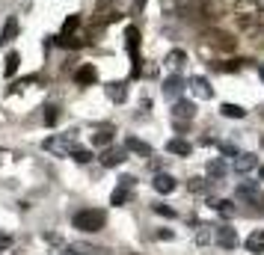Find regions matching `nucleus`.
<instances>
[{
  "mask_svg": "<svg viewBox=\"0 0 264 255\" xmlns=\"http://www.w3.org/2000/svg\"><path fill=\"white\" fill-rule=\"evenodd\" d=\"M208 39H214V45H217V48H223V51H231V48H234V39H231V36H226V33H211V36H208Z\"/></svg>",
  "mask_w": 264,
  "mask_h": 255,
  "instance_id": "24",
  "label": "nucleus"
},
{
  "mask_svg": "<svg viewBox=\"0 0 264 255\" xmlns=\"http://www.w3.org/2000/svg\"><path fill=\"white\" fill-rule=\"evenodd\" d=\"M234 196L237 199H249V202H258V181H243V184H237L234 187Z\"/></svg>",
  "mask_w": 264,
  "mask_h": 255,
  "instance_id": "9",
  "label": "nucleus"
},
{
  "mask_svg": "<svg viewBox=\"0 0 264 255\" xmlns=\"http://www.w3.org/2000/svg\"><path fill=\"white\" fill-rule=\"evenodd\" d=\"M74 160H77V163H89V160H92V152H86V149H77V152H74Z\"/></svg>",
  "mask_w": 264,
  "mask_h": 255,
  "instance_id": "30",
  "label": "nucleus"
},
{
  "mask_svg": "<svg viewBox=\"0 0 264 255\" xmlns=\"http://www.w3.org/2000/svg\"><path fill=\"white\" fill-rule=\"evenodd\" d=\"M152 184H155V190H158V193H164V196H166V193H172V190H175V178H172V175H164V172H158Z\"/></svg>",
  "mask_w": 264,
  "mask_h": 255,
  "instance_id": "17",
  "label": "nucleus"
},
{
  "mask_svg": "<svg viewBox=\"0 0 264 255\" xmlns=\"http://www.w3.org/2000/svg\"><path fill=\"white\" fill-rule=\"evenodd\" d=\"M220 149H223V155H226V158H237V155H240V152H237V146H231V143H223Z\"/></svg>",
  "mask_w": 264,
  "mask_h": 255,
  "instance_id": "31",
  "label": "nucleus"
},
{
  "mask_svg": "<svg viewBox=\"0 0 264 255\" xmlns=\"http://www.w3.org/2000/svg\"><path fill=\"white\" fill-rule=\"evenodd\" d=\"M119 184H122V187H128V190H131V187H134V178H131V175H122V178H119Z\"/></svg>",
  "mask_w": 264,
  "mask_h": 255,
  "instance_id": "36",
  "label": "nucleus"
},
{
  "mask_svg": "<svg viewBox=\"0 0 264 255\" xmlns=\"http://www.w3.org/2000/svg\"><path fill=\"white\" fill-rule=\"evenodd\" d=\"M42 149L51 152V155H57V158H68V155L77 152V143H74V137L60 134V137H48V140L42 143Z\"/></svg>",
  "mask_w": 264,
  "mask_h": 255,
  "instance_id": "3",
  "label": "nucleus"
},
{
  "mask_svg": "<svg viewBox=\"0 0 264 255\" xmlns=\"http://www.w3.org/2000/svg\"><path fill=\"white\" fill-rule=\"evenodd\" d=\"M155 214H161V217H175V211H172L169 205H164V202H158V205H155Z\"/></svg>",
  "mask_w": 264,
  "mask_h": 255,
  "instance_id": "28",
  "label": "nucleus"
},
{
  "mask_svg": "<svg viewBox=\"0 0 264 255\" xmlns=\"http://www.w3.org/2000/svg\"><path fill=\"white\" fill-rule=\"evenodd\" d=\"M166 149H169L172 155H181V158H187V155L193 152V146H190L187 140H181V137H175V140H169V143H166Z\"/></svg>",
  "mask_w": 264,
  "mask_h": 255,
  "instance_id": "18",
  "label": "nucleus"
},
{
  "mask_svg": "<svg viewBox=\"0 0 264 255\" xmlns=\"http://www.w3.org/2000/svg\"><path fill=\"white\" fill-rule=\"evenodd\" d=\"M66 255H107V252L98 249V246H89V243H71L66 249Z\"/></svg>",
  "mask_w": 264,
  "mask_h": 255,
  "instance_id": "19",
  "label": "nucleus"
},
{
  "mask_svg": "<svg viewBox=\"0 0 264 255\" xmlns=\"http://www.w3.org/2000/svg\"><path fill=\"white\" fill-rule=\"evenodd\" d=\"M125 149H128V152H134V155L152 158V146H149V143H143V140H137V137H128V140H125Z\"/></svg>",
  "mask_w": 264,
  "mask_h": 255,
  "instance_id": "13",
  "label": "nucleus"
},
{
  "mask_svg": "<svg viewBox=\"0 0 264 255\" xmlns=\"http://www.w3.org/2000/svg\"><path fill=\"white\" fill-rule=\"evenodd\" d=\"M226 172H229V166H226V160L223 158H211L208 160V178H211V181H223Z\"/></svg>",
  "mask_w": 264,
  "mask_h": 255,
  "instance_id": "10",
  "label": "nucleus"
},
{
  "mask_svg": "<svg viewBox=\"0 0 264 255\" xmlns=\"http://www.w3.org/2000/svg\"><path fill=\"white\" fill-rule=\"evenodd\" d=\"M258 166V158L252 155V152H240L237 158H234V172H240V175H246V172H252Z\"/></svg>",
  "mask_w": 264,
  "mask_h": 255,
  "instance_id": "7",
  "label": "nucleus"
},
{
  "mask_svg": "<svg viewBox=\"0 0 264 255\" xmlns=\"http://www.w3.org/2000/svg\"><path fill=\"white\" fill-rule=\"evenodd\" d=\"M74 80H77L80 86H92V83L98 80V71H95V65H80V68H77V74H74Z\"/></svg>",
  "mask_w": 264,
  "mask_h": 255,
  "instance_id": "11",
  "label": "nucleus"
},
{
  "mask_svg": "<svg viewBox=\"0 0 264 255\" xmlns=\"http://www.w3.org/2000/svg\"><path fill=\"white\" fill-rule=\"evenodd\" d=\"M18 60H21V57H18L15 51H9V54H6V65H3V71H6V77H12V74L18 71Z\"/></svg>",
  "mask_w": 264,
  "mask_h": 255,
  "instance_id": "26",
  "label": "nucleus"
},
{
  "mask_svg": "<svg viewBox=\"0 0 264 255\" xmlns=\"http://www.w3.org/2000/svg\"><path fill=\"white\" fill-rule=\"evenodd\" d=\"M125 255H137V252H125Z\"/></svg>",
  "mask_w": 264,
  "mask_h": 255,
  "instance_id": "40",
  "label": "nucleus"
},
{
  "mask_svg": "<svg viewBox=\"0 0 264 255\" xmlns=\"http://www.w3.org/2000/svg\"><path fill=\"white\" fill-rule=\"evenodd\" d=\"M261 116H264V107H261Z\"/></svg>",
  "mask_w": 264,
  "mask_h": 255,
  "instance_id": "41",
  "label": "nucleus"
},
{
  "mask_svg": "<svg viewBox=\"0 0 264 255\" xmlns=\"http://www.w3.org/2000/svg\"><path fill=\"white\" fill-rule=\"evenodd\" d=\"M217 243H220L223 249H234V246L240 243V237H237V231L229 228V225H217Z\"/></svg>",
  "mask_w": 264,
  "mask_h": 255,
  "instance_id": "6",
  "label": "nucleus"
},
{
  "mask_svg": "<svg viewBox=\"0 0 264 255\" xmlns=\"http://www.w3.org/2000/svg\"><path fill=\"white\" fill-rule=\"evenodd\" d=\"M104 92L110 101H116V104H122L125 98H128V83H122V80H113V83H107L104 86Z\"/></svg>",
  "mask_w": 264,
  "mask_h": 255,
  "instance_id": "8",
  "label": "nucleus"
},
{
  "mask_svg": "<svg viewBox=\"0 0 264 255\" xmlns=\"http://www.w3.org/2000/svg\"><path fill=\"white\" fill-rule=\"evenodd\" d=\"M193 116H196V104H193V101L178 98V101H175V107H172V122H175V128H178V131H184L187 122H190Z\"/></svg>",
  "mask_w": 264,
  "mask_h": 255,
  "instance_id": "4",
  "label": "nucleus"
},
{
  "mask_svg": "<svg viewBox=\"0 0 264 255\" xmlns=\"http://www.w3.org/2000/svg\"><path fill=\"white\" fill-rule=\"evenodd\" d=\"M128 158V149H116V146H107L104 152H101V166H107V169H113V166H122Z\"/></svg>",
  "mask_w": 264,
  "mask_h": 255,
  "instance_id": "5",
  "label": "nucleus"
},
{
  "mask_svg": "<svg viewBox=\"0 0 264 255\" xmlns=\"http://www.w3.org/2000/svg\"><path fill=\"white\" fill-rule=\"evenodd\" d=\"M258 77L264 80V63H258Z\"/></svg>",
  "mask_w": 264,
  "mask_h": 255,
  "instance_id": "37",
  "label": "nucleus"
},
{
  "mask_svg": "<svg viewBox=\"0 0 264 255\" xmlns=\"http://www.w3.org/2000/svg\"><path fill=\"white\" fill-rule=\"evenodd\" d=\"M18 36V18H6V24H3V30H0V45H9L12 39Z\"/></svg>",
  "mask_w": 264,
  "mask_h": 255,
  "instance_id": "14",
  "label": "nucleus"
},
{
  "mask_svg": "<svg viewBox=\"0 0 264 255\" xmlns=\"http://www.w3.org/2000/svg\"><path fill=\"white\" fill-rule=\"evenodd\" d=\"M125 39H128V51H131L134 63H140V60H137V45H140V30H137V27H128V33H125Z\"/></svg>",
  "mask_w": 264,
  "mask_h": 255,
  "instance_id": "25",
  "label": "nucleus"
},
{
  "mask_svg": "<svg viewBox=\"0 0 264 255\" xmlns=\"http://www.w3.org/2000/svg\"><path fill=\"white\" fill-rule=\"evenodd\" d=\"M240 63H243V60H229V63H223L220 68H223V71H240Z\"/></svg>",
  "mask_w": 264,
  "mask_h": 255,
  "instance_id": "32",
  "label": "nucleus"
},
{
  "mask_svg": "<svg viewBox=\"0 0 264 255\" xmlns=\"http://www.w3.org/2000/svg\"><path fill=\"white\" fill-rule=\"evenodd\" d=\"M258 175H261V181H264V166H261V169H258Z\"/></svg>",
  "mask_w": 264,
  "mask_h": 255,
  "instance_id": "39",
  "label": "nucleus"
},
{
  "mask_svg": "<svg viewBox=\"0 0 264 255\" xmlns=\"http://www.w3.org/2000/svg\"><path fill=\"white\" fill-rule=\"evenodd\" d=\"M211 240H217V225H199L196 228V243L199 246H208Z\"/></svg>",
  "mask_w": 264,
  "mask_h": 255,
  "instance_id": "15",
  "label": "nucleus"
},
{
  "mask_svg": "<svg viewBox=\"0 0 264 255\" xmlns=\"http://www.w3.org/2000/svg\"><path fill=\"white\" fill-rule=\"evenodd\" d=\"M190 89H193V92H196L199 98H211L214 95V89H211V83H208V80H205V77H190Z\"/></svg>",
  "mask_w": 264,
  "mask_h": 255,
  "instance_id": "16",
  "label": "nucleus"
},
{
  "mask_svg": "<svg viewBox=\"0 0 264 255\" xmlns=\"http://www.w3.org/2000/svg\"><path fill=\"white\" fill-rule=\"evenodd\" d=\"M110 202H113V205H125V202H128V187L119 184V187L113 190V196H110Z\"/></svg>",
  "mask_w": 264,
  "mask_h": 255,
  "instance_id": "27",
  "label": "nucleus"
},
{
  "mask_svg": "<svg viewBox=\"0 0 264 255\" xmlns=\"http://www.w3.org/2000/svg\"><path fill=\"white\" fill-rule=\"evenodd\" d=\"M220 113H223L226 119H243V116H246V110H243L240 104H223Z\"/></svg>",
  "mask_w": 264,
  "mask_h": 255,
  "instance_id": "23",
  "label": "nucleus"
},
{
  "mask_svg": "<svg viewBox=\"0 0 264 255\" xmlns=\"http://www.w3.org/2000/svg\"><path fill=\"white\" fill-rule=\"evenodd\" d=\"M12 246V237L9 234H0V249H9Z\"/></svg>",
  "mask_w": 264,
  "mask_h": 255,
  "instance_id": "35",
  "label": "nucleus"
},
{
  "mask_svg": "<svg viewBox=\"0 0 264 255\" xmlns=\"http://www.w3.org/2000/svg\"><path fill=\"white\" fill-rule=\"evenodd\" d=\"M143 6H146V0H134V6H131V15H140V12H143Z\"/></svg>",
  "mask_w": 264,
  "mask_h": 255,
  "instance_id": "34",
  "label": "nucleus"
},
{
  "mask_svg": "<svg viewBox=\"0 0 264 255\" xmlns=\"http://www.w3.org/2000/svg\"><path fill=\"white\" fill-rule=\"evenodd\" d=\"M48 113H45V125H54L57 119H60V113H57V107H45Z\"/></svg>",
  "mask_w": 264,
  "mask_h": 255,
  "instance_id": "29",
  "label": "nucleus"
},
{
  "mask_svg": "<svg viewBox=\"0 0 264 255\" xmlns=\"http://www.w3.org/2000/svg\"><path fill=\"white\" fill-rule=\"evenodd\" d=\"M184 63H187V54H184V51H169L166 60H164V65L166 68H172V71H178Z\"/></svg>",
  "mask_w": 264,
  "mask_h": 255,
  "instance_id": "21",
  "label": "nucleus"
},
{
  "mask_svg": "<svg viewBox=\"0 0 264 255\" xmlns=\"http://www.w3.org/2000/svg\"><path fill=\"white\" fill-rule=\"evenodd\" d=\"M104 223H107V214L104 211H92V208L89 211H77L74 220H71V225L80 228V231H101Z\"/></svg>",
  "mask_w": 264,
  "mask_h": 255,
  "instance_id": "2",
  "label": "nucleus"
},
{
  "mask_svg": "<svg viewBox=\"0 0 264 255\" xmlns=\"http://www.w3.org/2000/svg\"><path fill=\"white\" fill-rule=\"evenodd\" d=\"M246 249H249V252H255V255L264 252V231H261V228H255V231L246 237Z\"/></svg>",
  "mask_w": 264,
  "mask_h": 255,
  "instance_id": "20",
  "label": "nucleus"
},
{
  "mask_svg": "<svg viewBox=\"0 0 264 255\" xmlns=\"http://www.w3.org/2000/svg\"><path fill=\"white\" fill-rule=\"evenodd\" d=\"M234 18L243 24V27H252L258 18H261V12H264V6H261V0H234Z\"/></svg>",
  "mask_w": 264,
  "mask_h": 255,
  "instance_id": "1",
  "label": "nucleus"
},
{
  "mask_svg": "<svg viewBox=\"0 0 264 255\" xmlns=\"http://www.w3.org/2000/svg\"><path fill=\"white\" fill-rule=\"evenodd\" d=\"M258 202H261V208H264V193H261V196H258ZM258 202H255V205H258Z\"/></svg>",
  "mask_w": 264,
  "mask_h": 255,
  "instance_id": "38",
  "label": "nucleus"
},
{
  "mask_svg": "<svg viewBox=\"0 0 264 255\" xmlns=\"http://www.w3.org/2000/svg\"><path fill=\"white\" fill-rule=\"evenodd\" d=\"M181 92H184V80H181L178 74H172V77L164 80V95L166 98H178Z\"/></svg>",
  "mask_w": 264,
  "mask_h": 255,
  "instance_id": "12",
  "label": "nucleus"
},
{
  "mask_svg": "<svg viewBox=\"0 0 264 255\" xmlns=\"http://www.w3.org/2000/svg\"><path fill=\"white\" fill-rule=\"evenodd\" d=\"M92 146H101V149H107V146H113V131L110 128H101L92 134Z\"/></svg>",
  "mask_w": 264,
  "mask_h": 255,
  "instance_id": "22",
  "label": "nucleus"
},
{
  "mask_svg": "<svg viewBox=\"0 0 264 255\" xmlns=\"http://www.w3.org/2000/svg\"><path fill=\"white\" fill-rule=\"evenodd\" d=\"M187 187H190L193 193H199V190H205V181H202V178H190V184H187Z\"/></svg>",
  "mask_w": 264,
  "mask_h": 255,
  "instance_id": "33",
  "label": "nucleus"
}]
</instances>
